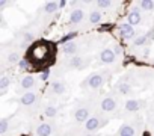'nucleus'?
Instances as JSON below:
<instances>
[{
  "mask_svg": "<svg viewBox=\"0 0 154 136\" xmlns=\"http://www.w3.org/2000/svg\"><path fill=\"white\" fill-rule=\"evenodd\" d=\"M51 48H53L51 44H47V42H44V41L36 42V44H33V45L30 47L29 54H27V59H29L33 65H39L41 62H47L48 57H53V56L50 54Z\"/></svg>",
  "mask_w": 154,
  "mask_h": 136,
  "instance_id": "nucleus-1",
  "label": "nucleus"
},
{
  "mask_svg": "<svg viewBox=\"0 0 154 136\" xmlns=\"http://www.w3.org/2000/svg\"><path fill=\"white\" fill-rule=\"evenodd\" d=\"M103 82H104L103 74L97 73V74H91V76L88 77V80L83 82V86H89V88H92V89H98V88L103 85Z\"/></svg>",
  "mask_w": 154,
  "mask_h": 136,
  "instance_id": "nucleus-2",
  "label": "nucleus"
},
{
  "mask_svg": "<svg viewBox=\"0 0 154 136\" xmlns=\"http://www.w3.org/2000/svg\"><path fill=\"white\" fill-rule=\"evenodd\" d=\"M118 29H119V33H121V36H122L124 39H131V38H134V35H136L133 26L128 24V23H122V24H119Z\"/></svg>",
  "mask_w": 154,
  "mask_h": 136,
  "instance_id": "nucleus-3",
  "label": "nucleus"
},
{
  "mask_svg": "<svg viewBox=\"0 0 154 136\" xmlns=\"http://www.w3.org/2000/svg\"><path fill=\"white\" fill-rule=\"evenodd\" d=\"M91 116H89V109L88 107H79V109H75V112H74L75 122H85Z\"/></svg>",
  "mask_w": 154,
  "mask_h": 136,
  "instance_id": "nucleus-4",
  "label": "nucleus"
},
{
  "mask_svg": "<svg viewBox=\"0 0 154 136\" xmlns=\"http://www.w3.org/2000/svg\"><path fill=\"white\" fill-rule=\"evenodd\" d=\"M115 59H116V54L113 53L112 48H104V50H101V53H100V60H101L103 63H113Z\"/></svg>",
  "mask_w": 154,
  "mask_h": 136,
  "instance_id": "nucleus-5",
  "label": "nucleus"
},
{
  "mask_svg": "<svg viewBox=\"0 0 154 136\" xmlns=\"http://www.w3.org/2000/svg\"><path fill=\"white\" fill-rule=\"evenodd\" d=\"M100 107H101L103 112H113V110L116 109V101H115V98H112V97H106V98L101 100Z\"/></svg>",
  "mask_w": 154,
  "mask_h": 136,
  "instance_id": "nucleus-6",
  "label": "nucleus"
},
{
  "mask_svg": "<svg viewBox=\"0 0 154 136\" xmlns=\"http://www.w3.org/2000/svg\"><path fill=\"white\" fill-rule=\"evenodd\" d=\"M101 125H103V122L100 121L98 116H91V118L85 122V128H86L88 131H95V130H98Z\"/></svg>",
  "mask_w": 154,
  "mask_h": 136,
  "instance_id": "nucleus-7",
  "label": "nucleus"
},
{
  "mask_svg": "<svg viewBox=\"0 0 154 136\" xmlns=\"http://www.w3.org/2000/svg\"><path fill=\"white\" fill-rule=\"evenodd\" d=\"M83 17H85L83 9L75 8V9H72L71 14H69V23H71V24H79V23H82Z\"/></svg>",
  "mask_w": 154,
  "mask_h": 136,
  "instance_id": "nucleus-8",
  "label": "nucleus"
},
{
  "mask_svg": "<svg viewBox=\"0 0 154 136\" xmlns=\"http://www.w3.org/2000/svg\"><path fill=\"white\" fill-rule=\"evenodd\" d=\"M140 20H142V17H140V12H139V9H131L130 12H128V15H127V23L128 24H131V26H136V24H139L140 23Z\"/></svg>",
  "mask_w": 154,
  "mask_h": 136,
  "instance_id": "nucleus-9",
  "label": "nucleus"
},
{
  "mask_svg": "<svg viewBox=\"0 0 154 136\" xmlns=\"http://www.w3.org/2000/svg\"><path fill=\"white\" fill-rule=\"evenodd\" d=\"M36 94L35 92H24L21 97H20V103L23 106H32L35 101H36Z\"/></svg>",
  "mask_w": 154,
  "mask_h": 136,
  "instance_id": "nucleus-10",
  "label": "nucleus"
},
{
  "mask_svg": "<svg viewBox=\"0 0 154 136\" xmlns=\"http://www.w3.org/2000/svg\"><path fill=\"white\" fill-rule=\"evenodd\" d=\"M51 131H53V127H51V124H47V122L39 124L36 127V130H35L36 136H50Z\"/></svg>",
  "mask_w": 154,
  "mask_h": 136,
  "instance_id": "nucleus-11",
  "label": "nucleus"
},
{
  "mask_svg": "<svg viewBox=\"0 0 154 136\" xmlns=\"http://www.w3.org/2000/svg\"><path fill=\"white\" fill-rule=\"evenodd\" d=\"M77 44L72 41V42H68V44H65V45H62V51H63V54H66V56H75V53H77Z\"/></svg>",
  "mask_w": 154,
  "mask_h": 136,
  "instance_id": "nucleus-12",
  "label": "nucleus"
},
{
  "mask_svg": "<svg viewBox=\"0 0 154 136\" xmlns=\"http://www.w3.org/2000/svg\"><path fill=\"white\" fill-rule=\"evenodd\" d=\"M65 83L63 82H60V80H54L53 83H51V92L53 94H56V95H62L63 92H65Z\"/></svg>",
  "mask_w": 154,
  "mask_h": 136,
  "instance_id": "nucleus-13",
  "label": "nucleus"
},
{
  "mask_svg": "<svg viewBox=\"0 0 154 136\" xmlns=\"http://www.w3.org/2000/svg\"><path fill=\"white\" fill-rule=\"evenodd\" d=\"M124 107H125V110H127V112H137V110L140 109V103H139L137 100L130 98V100H127V101H125Z\"/></svg>",
  "mask_w": 154,
  "mask_h": 136,
  "instance_id": "nucleus-14",
  "label": "nucleus"
},
{
  "mask_svg": "<svg viewBox=\"0 0 154 136\" xmlns=\"http://www.w3.org/2000/svg\"><path fill=\"white\" fill-rule=\"evenodd\" d=\"M35 83H36V80H35V77L33 76H24L23 79H21V88L23 89H30V88H33L35 86Z\"/></svg>",
  "mask_w": 154,
  "mask_h": 136,
  "instance_id": "nucleus-15",
  "label": "nucleus"
},
{
  "mask_svg": "<svg viewBox=\"0 0 154 136\" xmlns=\"http://www.w3.org/2000/svg\"><path fill=\"white\" fill-rule=\"evenodd\" d=\"M118 134L119 136H134V128L130 124H122L118 130Z\"/></svg>",
  "mask_w": 154,
  "mask_h": 136,
  "instance_id": "nucleus-16",
  "label": "nucleus"
},
{
  "mask_svg": "<svg viewBox=\"0 0 154 136\" xmlns=\"http://www.w3.org/2000/svg\"><path fill=\"white\" fill-rule=\"evenodd\" d=\"M44 11L47 14H54L56 11H59V2H47L44 5Z\"/></svg>",
  "mask_w": 154,
  "mask_h": 136,
  "instance_id": "nucleus-17",
  "label": "nucleus"
},
{
  "mask_svg": "<svg viewBox=\"0 0 154 136\" xmlns=\"http://www.w3.org/2000/svg\"><path fill=\"white\" fill-rule=\"evenodd\" d=\"M139 6H140L142 11H146V12L154 11V2L152 0H142V2H139Z\"/></svg>",
  "mask_w": 154,
  "mask_h": 136,
  "instance_id": "nucleus-18",
  "label": "nucleus"
},
{
  "mask_svg": "<svg viewBox=\"0 0 154 136\" xmlns=\"http://www.w3.org/2000/svg\"><path fill=\"white\" fill-rule=\"evenodd\" d=\"M75 36H77V32H68V33H65L63 36H60L59 42H60L62 45H65V44H68V42H72Z\"/></svg>",
  "mask_w": 154,
  "mask_h": 136,
  "instance_id": "nucleus-19",
  "label": "nucleus"
},
{
  "mask_svg": "<svg viewBox=\"0 0 154 136\" xmlns=\"http://www.w3.org/2000/svg\"><path fill=\"white\" fill-rule=\"evenodd\" d=\"M100 21H101V12L97 11V9L91 11V14H89V23L91 24H98Z\"/></svg>",
  "mask_w": 154,
  "mask_h": 136,
  "instance_id": "nucleus-20",
  "label": "nucleus"
},
{
  "mask_svg": "<svg viewBox=\"0 0 154 136\" xmlns=\"http://www.w3.org/2000/svg\"><path fill=\"white\" fill-rule=\"evenodd\" d=\"M82 63H83V57H80V56H72L69 59V66L71 68H80Z\"/></svg>",
  "mask_w": 154,
  "mask_h": 136,
  "instance_id": "nucleus-21",
  "label": "nucleus"
},
{
  "mask_svg": "<svg viewBox=\"0 0 154 136\" xmlns=\"http://www.w3.org/2000/svg\"><path fill=\"white\" fill-rule=\"evenodd\" d=\"M118 91H119L122 95H128L130 91H131V86H130L128 83H125V82H119V83H118Z\"/></svg>",
  "mask_w": 154,
  "mask_h": 136,
  "instance_id": "nucleus-22",
  "label": "nucleus"
},
{
  "mask_svg": "<svg viewBox=\"0 0 154 136\" xmlns=\"http://www.w3.org/2000/svg\"><path fill=\"white\" fill-rule=\"evenodd\" d=\"M44 115L47 116V118H54L56 115H57V107H54V106H47L45 109H44Z\"/></svg>",
  "mask_w": 154,
  "mask_h": 136,
  "instance_id": "nucleus-23",
  "label": "nucleus"
},
{
  "mask_svg": "<svg viewBox=\"0 0 154 136\" xmlns=\"http://www.w3.org/2000/svg\"><path fill=\"white\" fill-rule=\"evenodd\" d=\"M9 85H11V77H8V76H2V77H0V91L8 89Z\"/></svg>",
  "mask_w": 154,
  "mask_h": 136,
  "instance_id": "nucleus-24",
  "label": "nucleus"
},
{
  "mask_svg": "<svg viewBox=\"0 0 154 136\" xmlns=\"http://www.w3.org/2000/svg\"><path fill=\"white\" fill-rule=\"evenodd\" d=\"M146 41H148V35H140V36L134 38V41H133V45H134V47H140V45H143Z\"/></svg>",
  "mask_w": 154,
  "mask_h": 136,
  "instance_id": "nucleus-25",
  "label": "nucleus"
},
{
  "mask_svg": "<svg viewBox=\"0 0 154 136\" xmlns=\"http://www.w3.org/2000/svg\"><path fill=\"white\" fill-rule=\"evenodd\" d=\"M8 127H9V119L8 118L0 119V134H5L8 131Z\"/></svg>",
  "mask_w": 154,
  "mask_h": 136,
  "instance_id": "nucleus-26",
  "label": "nucleus"
},
{
  "mask_svg": "<svg viewBox=\"0 0 154 136\" xmlns=\"http://www.w3.org/2000/svg\"><path fill=\"white\" fill-rule=\"evenodd\" d=\"M18 66H20L21 71H26V70H29V68H30V60H29L27 57H23V59L18 62Z\"/></svg>",
  "mask_w": 154,
  "mask_h": 136,
  "instance_id": "nucleus-27",
  "label": "nucleus"
},
{
  "mask_svg": "<svg viewBox=\"0 0 154 136\" xmlns=\"http://www.w3.org/2000/svg\"><path fill=\"white\" fill-rule=\"evenodd\" d=\"M21 59H20V56H18V53H9L8 54V63H18Z\"/></svg>",
  "mask_w": 154,
  "mask_h": 136,
  "instance_id": "nucleus-28",
  "label": "nucleus"
},
{
  "mask_svg": "<svg viewBox=\"0 0 154 136\" xmlns=\"http://www.w3.org/2000/svg\"><path fill=\"white\" fill-rule=\"evenodd\" d=\"M97 6H98L100 9H109V8L112 6V2H110V0H98Z\"/></svg>",
  "mask_w": 154,
  "mask_h": 136,
  "instance_id": "nucleus-29",
  "label": "nucleus"
},
{
  "mask_svg": "<svg viewBox=\"0 0 154 136\" xmlns=\"http://www.w3.org/2000/svg\"><path fill=\"white\" fill-rule=\"evenodd\" d=\"M33 39H35V36H33V33H30V32H26V33L23 35V41H24V42H33Z\"/></svg>",
  "mask_w": 154,
  "mask_h": 136,
  "instance_id": "nucleus-30",
  "label": "nucleus"
},
{
  "mask_svg": "<svg viewBox=\"0 0 154 136\" xmlns=\"http://www.w3.org/2000/svg\"><path fill=\"white\" fill-rule=\"evenodd\" d=\"M50 74H51V73H50V70H48V68H45V70L39 74V79H41V80H48Z\"/></svg>",
  "mask_w": 154,
  "mask_h": 136,
  "instance_id": "nucleus-31",
  "label": "nucleus"
},
{
  "mask_svg": "<svg viewBox=\"0 0 154 136\" xmlns=\"http://www.w3.org/2000/svg\"><path fill=\"white\" fill-rule=\"evenodd\" d=\"M113 53L116 54V56H119V54H122V47L121 45H113Z\"/></svg>",
  "mask_w": 154,
  "mask_h": 136,
  "instance_id": "nucleus-32",
  "label": "nucleus"
},
{
  "mask_svg": "<svg viewBox=\"0 0 154 136\" xmlns=\"http://www.w3.org/2000/svg\"><path fill=\"white\" fill-rule=\"evenodd\" d=\"M8 5H11L9 2H6V0H0V9H3V8H6Z\"/></svg>",
  "mask_w": 154,
  "mask_h": 136,
  "instance_id": "nucleus-33",
  "label": "nucleus"
},
{
  "mask_svg": "<svg viewBox=\"0 0 154 136\" xmlns=\"http://www.w3.org/2000/svg\"><path fill=\"white\" fill-rule=\"evenodd\" d=\"M68 5V2H65V0H60V2H59V8L62 9V8H65Z\"/></svg>",
  "mask_w": 154,
  "mask_h": 136,
  "instance_id": "nucleus-34",
  "label": "nucleus"
},
{
  "mask_svg": "<svg viewBox=\"0 0 154 136\" xmlns=\"http://www.w3.org/2000/svg\"><path fill=\"white\" fill-rule=\"evenodd\" d=\"M85 136H95L94 133H88V134H85Z\"/></svg>",
  "mask_w": 154,
  "mask_h": 136,
  "instance_id": "nucleus-35",
  "label": "nucleus"
},
{
  "mask_svg": "<svg viewBox=\"0 0 154 136\" xmlns=\"http://www.w3.org/2000/svg\"><path fill=\"white\" fill-rule=\"evenodd\" d=\"M142 136H149V134H148V133H146V131H145V133H143V134H142Z\"/></svg>",
  "mask_w": 154,
  "mask_h": 136,
  "instance_id": "nucleus-36",
  "label": "nucleus"
}]
</instances>
